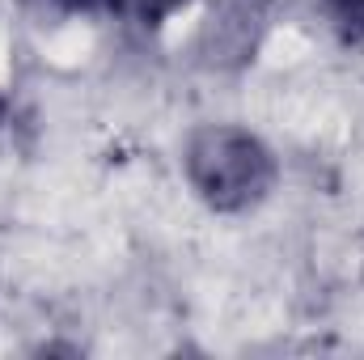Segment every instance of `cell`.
Instances as JSON below:
<instances>
[{"instance_id":"cell-1","label":"cell","mask_w":364,"mask_h":360,"mask_svg":"<svg viewBox=\"0 0 364 360\" xmlns=\"http://www.w3.org/2000/svg\"><path fill=\"white\" fill-rule=\"evenodd\" d=\"M186 182L216 212H246L267 199L275 186L272 149L246 127H203L186 144Z\"/></svg>"},{"instance_id":"cell-2","label":"cell","mask_w":364,"mask_h":360,"mask_svg":"<svg viewBox=\"0 0 364 360\" xmlns=\"http://www.w3.org/2000/svg\"><path fill=\"white\" fill-rule=\"evenodd\" d=\"M51 4L68 13H106V17L136 21V26H161L186 0H51Z\"/></svg>"},{"instance_id":"cell-3","label":"cell","mask_w":364,"mask_h":360,"mask_svg":"<svg viewBox=\"0 0 364 360\" xmlns=\"http://www.w3.org/2000/svg\"><path fill=\"white\" fill-rule=\"evenodd\" d=\"M4 106H9V102H4V93H0V119H4Z\"/></svg>"}]
</instances>
